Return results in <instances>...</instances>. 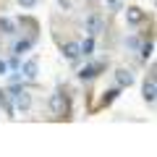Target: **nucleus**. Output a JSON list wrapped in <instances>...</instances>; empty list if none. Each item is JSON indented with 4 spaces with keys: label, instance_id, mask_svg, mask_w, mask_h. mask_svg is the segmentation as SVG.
<instances>
[{
    "label": "nucleus",
    "instance_id": "obj_1",
    "mask_svg": "<svg viewBox=\"0 0 157 157\" xmlns=\"http://www.w3.org/2000/svg\"><path fill=\"white\" fill-rule=\"evenodd\" d=\"M102 29H105L102 16H100V13H89V16H86V21H84V32L89 34V37H97Z\"/></svg>",
    "mask_w": 157,
    "mask_h": 157
},
{
    "label": "nucleus",
    "instance_id": "obj_2",
    "mask_svg": "<svg viewBox=\"0 0 157 157\" xmlns=\"http://www.w3.org/2000/svg\"><path fill=\"white\" fill-rule=\"evenodd\" d=\"M141 97H144L147 105H155V100H157V78H152V76L144 78V84H141Z\"/></svg>",
    "mask_w": 157,
    "mask_h": 157
},
{
    "label": "nucleus",
    "instance_id": "obj_3",
    "mask_svg": "<svg viewBox=\"0 0 157 157\" xmlns=\"http://www.w3.org/2000/svg\"><path fill=\"white\" fill-rule=\"evenodd\" d=\"M50 110H52V115H66L68 113V100L63 92H55L50 97Z\"/></svg>",
    "mask_w": 157,
    "mask_h": 157
},
{
    "label": "nucleus",
    "instance_id": "obj_4",
    "mask_svg": "<svg viewBox=\"0 0 157 157\" xmlns=\"http://www.w3.org/2000/svg\"><path fill=\"white\" fill-rule=\"evenodd\" d=\"M136 52H139V60H141V63L152 60V55H155V39H144V37H141V42H139V47H136Z\"/></svg>",
    "mask_w": 157,
    "mask_h": 157
},
{
    "label": "nucleus",
    "instance_id": "obj_5",
    "mask_svg": "<svg viewBox=\"0 0 157 157\" xmlns=\"http://www.w3.org/2000/svg\"><path fill=\"white\" fill-rule=\"evenodd\" d=\"M126 21H128L131 26H139L141 21H147V11H141L139 6H131V8H126Z\"/></svg>",
    "mask_w": 157,
    "mask_h": 157
},
{
    "label": "nucleus",
    "instance_id": "obj_6",
    "mask_svg": "<svg viewBox=\"0 0 157 157\" xmlns=\"http://www.w3.org/2000/svg\"><path fill=\"white\" fill-rule=\"evenodd\" d=\"M32 47H34V37H21V39H16V42H13L11 52H13V55H18V58H21L24 52H29Z\"/></svg>",
    "mask_w": 157,
    "mask_h": 157
},
{
    "label": "nucleus",
    "instance_id": "obj_7",
    "mask_svg": "<svg viewBox=\"0 0 157 157\" xmlns=\"http://www.w3.org/2000/svg\"><path fill=\"white\" fill-rule=\"evenodd\" d=\"M131 84H134V73H131L128 68H118V71H115V86L128 89Z\"/></svg>",
    "mask_w": 157,
    "mask_h": 157
},
{
    "label": "nucleus",
    "instance_id": "obj_8",
    "mask_svg": "<svg viewBox=\"0 0 157 157\" xmlns=\"http://www.w3.org/2000/svg\"><path fill=\"white\" fill-rule=\"evenodd\" d=\"M18 71H21V76L24 78H29V81H34V78H37V73H39V63L34 60H26V63H21V68H18Z\"/></svg>",
    "mask_w": 157,
    "mask_h": 157
},
{
    "label": "nucleus",
    "instance_id": "obj_9",
    "mask_svg": "<svg viewBox=\"0 0 157 157\" xmlns=\"http://www.w3.org/2000/svg\"><path fill=\"white\" fill-rule=\"evenodd\" d=\"M63 58L71 63H76L78 58H81V52H78V42H66L63 45Z\"/></svg>",
    "mask_w": 157,
    "mask_h": 157
},
{
    "label": "nucleus",
    "instance_id": "obj_10",
    "mask_svg": "<svg viewBox=\"0 0 157 157\" xmlns=\"http://www.w3.org/2000/svg\"><path fill=\"white\" fill-rule=\"evenodd\" d=\"M0 107H3V113H6L8 118L16 115V110H13V102H11V94H8L6 89H0Z\"/></svg>",
    "mask_w": 157,
    "mask_h": 157
},
{
    "label": "nucleus",
    "instance_id": "obj_11",
    "mask_svg": "<svg viewBox=\"0 0 157 157\" xmlns=\"http://www.w3.org/2000/svg\"><path fill=\"white\" fill-rule=\"evenodd\" d=\"M78 52H81V58H92V55H94V37L86 34V39L78 45Z\"/></svg>",
    "mask_w": 157,
    "mask_h": 157
},
{
    "label": "nucleus",
    "instance_id": "obj_12",
    "mask_svg": "<svg viewBox=\"0 0 157 157\" xmlns=\"http://www.w3.org/2000/svg\"><path fill=\"white\" fill-rule=\"evenodd\" d=\"M118 97H121V86H113V89H107L105 94H102V102H100V105H102V107H107L113 100H118Z\"/></svg>",
    "mask_w": 157,
    "mask_h": 157
},
{
    "label": "nucleus",
    "instance_id": "obj_13",
    "mask_svg": "<svg viewBox=\"0 0 157 157\" xmlns=\"http://www.w3.org/2000/svg\"><path fill=\"white\" fill-rule=\"evenodd\" d=\"M78 78H81V81H92V78H97L94 66H92V63H86V66L81 68V71H78Z\"/></svg>",
    "mask_w": 157,
    "mask_h": 157
},
{
    "label": "nucleus",
    "instance_id": "obj_14",
    "mask_svg": "<svg viewBox=\"0 0 157 157\" xmlns=\"http://www.w3.org/2000/svg\"><path fill=\"white\" fill-rule=\"evenodd\" d=\"M0 32L3 34H16V24L11 18H0Z\"/></svg>",
    "mask_w": 157,
    "mask_h": 157
},
{
    "label": "nucleus",
    "instance_id": "obj_15",
    "mask_svg": "<svg viewBox=\"0 0 157 157\" xmlns=\"http://www.w3.org/2000/svg\"><path fill=\"white\" fill-rule=\"evenodd\" d=\"M139 42H141V37H136V34L126 37V47H128V50H134V52H136V47H139Z\"/></svg>",
    "mask_w": 157,
    "mask_h": 157
},
{
    "label": "nucleus",
    "instance_id": "obj_16",
    "mask_svg": "<svg viewBox=\"0 0 157 157\" xmlns=\"http://www.w3.org/2000/svg\"><path fill=\"white\" fill-rule=\"evenodd\" d=\"M18 68H21V60H18V55H13L8 63V71H18Z\"/></svg>",
    "mask_w": 157,
    "mask_h": 157
},
{
    "label": "nucleus",
    "instance_id": "obj_17",
    "mask_svg": "<svg viewBox=\"0 0 157 157\" xmlns=\"http://www.w3.org/2000/svg\"><path fill=\"white\" fill-rule=\"evenodd\" d=\"M16 3H18L21 8H34V6L39 3V0H16Z\"/></svg>",
    "mask_w": 157,
    "mask_h": 157
},
{
    "label": "nucleus",
    "instance_id": "obj_18",
    "mask_svg": "<svg viewBox=\"0 0 157 157\" xmlns=\"http://www.w3.org/2000/svg\"><path fill=\"white\" fill-rule=\"evenodd\" d=\"M0 76H8V63L0 60Z\"/></svg>",
    "mask_w": 157,
    "mask_h": 157
},
{
    "label": "nucleus",
    "instance_id": "obj_19",
    "mask_svg": "<svg viewBox=\"0 0 157 157\" xmlns=\"http://www.w3.org/2000/svg\"><path fill=\"white\" fill-rule=\"evenodd\" d=\"M107 3H110V6L115 8V11H123V6H121V3H118V0H107Z\"/></svg>",
    "mask_w": 157,
    "mask_h": 157
}]
</instances>
